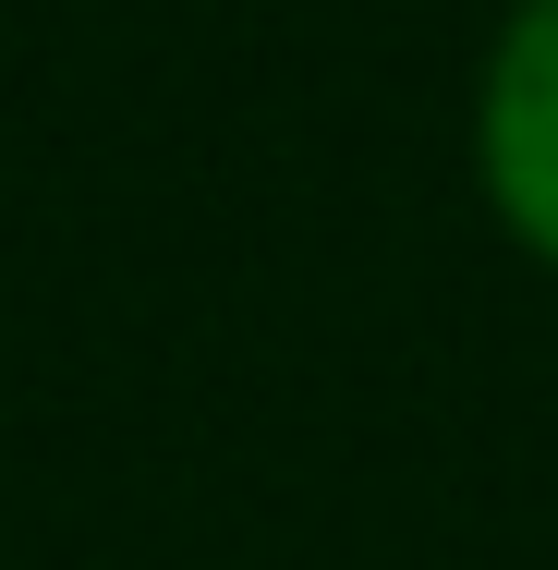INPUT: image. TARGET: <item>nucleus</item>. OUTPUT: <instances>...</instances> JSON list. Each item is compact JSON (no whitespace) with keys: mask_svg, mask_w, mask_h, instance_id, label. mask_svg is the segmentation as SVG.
<instances>
[{"mask_svg":"<svg viewBox=\"0 0 558 570\" xmlns=\"http://www.w3.org/2000/svg\"><path fill=\"white\" fill-rule=\"evenodd\" d=\"M486 183L498 219L558 267V0H522L486 73Z\"/></svg>","mask_w":558,"mask_h":570,"instance_id":"1","label":"nucleus"}]
</instances>
